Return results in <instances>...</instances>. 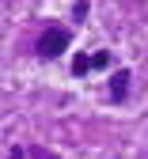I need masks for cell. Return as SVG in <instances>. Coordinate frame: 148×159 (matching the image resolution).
I'll use <instances>...</instances> for the list:
<instances>
[{
  "instance_id": "cell-1",
  "label": "cell",
  "mask_w": 148,
  "mask_h": 159,
  "mask_svg": "<svg viewBox=\"0 0 148 159\" xmlns=\"http://www.w3.org/2000/svg\"><path fill=\"white\" fill-rule=\"evenodd\" d=\"M69 42H72V30L69 27H46L42 38H38V57H42V61H53V57H61L69 49Z\"/></svg>"
},
{
  "instance_id": "cell-3",
  "label": "cell",
  "mask_w": 148,
  "mask_h": 159,
  "mask_svg": "<svg viewBox=\"0 0 148 159\" xmlns=\"http://www.w3.org/2000/svg\"><path fill=\"white\" fill-rule=\"evenodd\" d=\"M110 61H114V53H110V49H95V53H91V68H107Z\"/></svg>"
},
{
  "instance_id": "cell-6",
  "label": "cell",
  "mask_w": 148,
  "mask_h": 159,
  "mask_svg": "<svg viewBox=\"0 0 148 159\" xmlns=\"http://www.w3.org/2000/svg\"><path fill=\"white\" fill-rule=\"evenodd\" d=\"M8 159H27V152H23V148H12V155H8Z\"/></svg>"
},
{
  "instance_id": "cell-4",
  "label": "cell",
  "mask_w": 148,
  "mask_h": 159,
  "mask_svg": "<svg viewBox=\"0 0 148 159\" xmlns=\"http://www.w3.org/2000/svg\"><path fill=\"white\" fill-rule=\"evenodd\" d=\"M88 72H91V57H84V53L72 57V76H88Z\"/></svg>"
},
{
  "instance_id": "cell-5",
  "label": "cell",
  "mask_w": 148,
  "mask_h": 159,
  "mask_svg": "<svg viewBox=\"0 0 148 159\" xmlns=\"http://www.w3.org/2000/svg\"><path fill=\"white\" fill-rule=\"evenodd\" d=\"M27 155H31V159H61V155H53L50 148H42V144H31V148H27Z\"/></svg>"
},
{
  "instance_id": "cell-2",
  "label": "cell",
  "mask_w": 148,
  "mask_h": 159,
  "mask_svg": "<svg viewBox=\"0 0 148 159\" xmlns=\"http://www.w3.org/2000/svg\"><path fill=\"white\" fill-rule=\"evenodd\" d=\"M125 95H129V72L118 68L110 76V98H114V102H125Z\"/></svg>"
}]
</instances>
